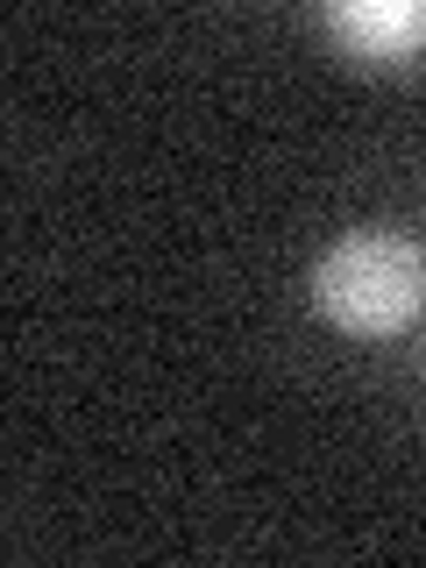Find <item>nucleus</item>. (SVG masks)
Returning a JSON list of instances; mask_svg holds the SVG:
<instances>
[{"label":"nucleus","instance_id":"obj_1","mask_svg":"<svg viewBox=\"0 0 426 568\" xmlns=\"http://www.w3.org/2000/svg\"><path fill=\"white\" fill-rule=\"evenodd\" d=\"M426 298V256L405 235L363 227L313 263V306L342 334H398Z\"/></svg>","mask_w":426,"mask_h":568},{"label":"nucleus","instance_id":"obj_2","mask_svg":"<svg viewBox=\"0 0 426 568\" xmlns=\"http://www.w3.org/2000/svg\"><path fill=\"white\" fill-rule=\"evenodd\" d=\"M320 22L363 64H413L426 50V0H334Z\"/></svg>","mask_w":426,"mask_h":568}]
</instances>
